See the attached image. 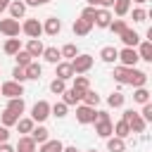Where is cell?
Listing matches in <instances>:
<instances>
[{
    "label": "cell",
    "mask_w": 152,
    "mask_h": 152,
    "mask_svg": "<svg viewBox=\"0 0 152 152\" xmlns=\"http://www.w3.org/2000/svg\"><path fill=\"white\" fill-rule=\"evenodd\" d=\"M145 19H147V10H142V7H135V10H133V21H135V24H142Z\"/></svg>",
    "instance_id": "cell-45"
},
{
    "label": "cell",
    "mask_w": 152,
    "mask_h": 152,
    "mask_svg": "<svg viewBox=\"0 0 152 152\" xmlns=\"http://www.w3.org/2000/svg\"><path fill=\"white\" fill-rule=\"evenodd\" d=\"M119 38H121V43H124L126 48H138V43H140V33H138V31H133V28L121 31V33H119Z\"/></svg>",
    "instance_id": "cell-9"
},
{
    "label": "cell",
    "mask_w": 152,
    "mask_h": 152,
    "mask_svg": "<svg viewBox=\"0 0 152 152\" xmlns=\"http://www.w3.org/2000/svg\"><path fill=\"white\" fill-rule=\"evenodd\" d=\"M71 31H74V36H88V33L93 31V24L78 17V19L74 21V26H71Z\"/></svg>",
    "instance_id": "cell-20"
},
{
    "label": "cell",
    "mask_w": 152,
    "mask_h": 152,
    "mask_svg": "<svg viewBox=\"0 0 152 152\" xmlns=\"http://www.w3.org/2000/svg\"><path fill=\"white\" fill-rule=\"evenodd\" d=\"M131 69L133 66H114V71H112V76H114V81L116 83H121V86H128V81H131Z\"/></svg>",
    "instance_id": "cell-12"
},
{
    "label": "cell",
    "mask_w": 152,
    "mask_h": 152,
    "mask_svg": "<svg viewBox=\"0 0 152 152\" xmlns=\"http://www.w3.org/2000/svg\"><path fill=\"white\" fill-rule=\"evenodd\" d=\"M0 152H14V147H12L10 142H2V145H0Z\"/></svg>",
    "instance_id": "cell-50"
},
{
    "label": "cell",
    "mask_w": 152,
    "mask_h": 152,
    "mask_svg": "<svg viewBox=\"0 0 152 152\" xmlns=\"http://www.w3.org/2000/svg\"><path fill=\"white\" fill-rule=\"evenodd\" d=\"M7 140H10V128L0 126V145H2V142H7Z\"/></svg>",
    "instance_id": "cell-48"
},
{
    "label": "cell",
    "mask_w": 152,
    "mask_h": 152,
    "mask_svg": "<svg viewBox=\"0 0 152 152\" xmlns=\"http://www.w3.org/2000/svg\"><path fill=\"white\" fill-rule=\"evenodd\" d=\"M131 0H114V14L121 19V17H126L128 12H131Z\"/></svg>",
    "instance_id": "cell-30"
},
{
    "label": "cell",
    "mask_w": 152,
    "mask_h": 152,
    "mask_svg": "<svg viewBox=\"0 0 152 152\" xmlns=\"http://www.w3.org/2000/svg\"><path fill=\"white\" fill-rule=\"evenodd\" d=\"M100 100H102V97L90 88V90H86V95H83V100H81V102H83V104H88V107H97V104H100Z\"/></svg>",
    "instance_id": "cell-37"
},
{
    "label": "cell",
    "mask_w": 152,
    "mask_h": 152,
    "mask_svg": "<svg viewBox=\"0 0 152 152\" xmlns=\"http://www.w3.org/2000/svg\"><path fill=\"white\" fill-rule=\"evenodd\" d=\"M7 12H10V17L12 19H24V14H26V5L21 2V0H12L10 2V7H7Z\"/></svg>",
    "instance_id": "cell-16"
},
{
    "label": "cell",
    "mask_w": 152,
    "mask_h": 152,
    "mask_svg": "<svg viewBox=\"0 0 152 152\" xmlns=\"http://www.w3.org/2000/svg\"><path fill=\"white\" fill-rule=\"evenodd\" d=\"M26 7H38V5H48L50 0H21Z\"/></svg>",
    "instance_id": "cell-47"
},
{
    "label": "cell",
    "mask_w": 152,
    "mask_h": 152,
    "mask_svg": "<svg viewBox=\"0 0 152 152\" xmlns=\"http://www.w3.org/2000/svg\"><path fill=\"white\" fill-rule=\"evenodd\" d=\"M24 71H26V81H28V78H31V81H38L40 74H43V66H40L38 62H31L28 66H24Z\"/></svg>",
    "instance_id": "cell-28"
},
{
    "label": "cell",
    "mask_w": 152,
    "mask_h": 152,
    "mask_svg": "<svg viewBox=\"0 0 152 152\" xmlns=\"http://www.w3.org/2000/svg\"><path fill=\"white\" fill-rule=\"evenodd\" d=\"M128 126H131V133H145V128H147V124L142 121V116L135 112L133 116H131V121H128Z\"/></svg>",
    "instance_id": "cell-25"
},
{
    "label": "cell",
    "mask_w": 152,
    "mask_h": 152,
    "mask_svg": "<svg viewBox=\"0 0 152 152\" xmlns=\"http://www.w3.org/2000/svg\"><path fill=\"white\" fill-rule=\"evenodd\" d=\"M38 150V145L28 138V135H21L19 140H17V145H14V152H36Z\"/></svg>",
    "instance_id": "cell-19"
},
{
    "label": "cell",
    "mask_w": 152,
    "mask_h": 152,
    "mask_svg": "<svg viewBox=\"0 0 152 152\" xmlns=\"http://www.w3.org/2000/svg\"><path fill=\"white\" fill-rule=\"evenodd\" d=\"M116 57H119V50H116L114 45H104V48L100 50V59H102V62H107V64H114V62H116Z\"/></svg>",
    "instance_id": "cell-21"
},
{
    "label": "cell",
    "mask_w": 152,
    "mask_h": 152,
    "mask_svg": "<svg viewBox=\"0 0 152 152\" xmlns=\"http://www.w3.org/2000/svg\"><path fill=\"white\" fill-rule=\"evenodd\" d=\"M66 104L64 102H55V104H50V116H57V119H64L66 116Z\"/></svg>",
    "instance_id": "cell-39"
},
{
    "label": "cell",
    "mask_w": 152,
    "mask_h": 152,
    "mask_svg": "<svg viewBox=\"0 0 152 152\" xmlns=\"http://www.w3.org/2000/svg\"><path fill=\"white\" fill-rule=\"evenodd\" d=\"M59 55H62L64 59H69V62H71V59L78 55V48H76L74 43H66V45H62V48H59Z\"/></svg>",
    "instance_id": "cell-35"
},
{
    "label": "cell",
    "mask_w": 152,
    "mask_h": 152,
    "mask_svg": "<svg viewBox=\"0 0 152 152\" xmlns=\"http://www.w3.org/2000/svg\"><path fill=\"white\" fill-rule=\"evenodd\" d=\"M50 90H52V95H62V93L66 90V81H59V78H55V81L50 83Z\"/></svg>",
    "instance_id": "cell-42"
},
{
    "label": "cell",
    "mask_w": 152,
    "mask_h": 152,
    "mask_svg": "<svg viewBox=\"0 0 152 152\" xmlns=\"http://www.w3.org/2000/svg\"><path fill=\"white\" fill-rule=\"evenodd\" d=\"M12 81H17V83L24 86V81H26V71H24V66H14V69H12Z\"/></svg>",
    "instance_id": "cell-43"
},
{
    "label": "cell",
    "mask_w": 152,
    "mask_h": 152,
    "mask_svg": "<svg viewBox=\"0 0 152 152\" xmlns=\"http://www.w3.org/2000/svg\"><path fill=\"white\" fill-rule=\"evenodd\" d=\"M86 2H88V7H97V2H100V0H86Z\"/></svg>",
    "instance_id": "cell-52"
},
{
    "label": "cell",
    "mask_w": 152,
    "mask_h": 152,
    "mask_svg": "<svg viewBox=\"0 0 152 152\" xmlns=\"http://www.w3.org/2000/svg\"><path fill=\"white\" fill-rule=\"evenodd\" d=\"M21 33H26L28 38H40V36H43V24H40L38 19H24Z\"/></svg>",
    "instance_id": "cell-5"
},
{
    "label": "cell",
    "mask_w": 152,
    "mask_h": 152,
    "mask_svg": "<svg viewBox=\"0 0 152 152\" xmlns=\"http://www.w3.org/2000/svg\"><path fill=\"white\" fill-rule=\"evenodd\" d=\"M62 152H78V150H76V147H64Z\"/></svg>",
    "instance_id": "cell-53"
},
{
    "label": "cell",
    "mask_w": 152,
    "mask_h": 152,
    "mask_svg": "<svg viewBox=\"0 0 152 152\" xmlns=\"http://www.w3.org/2000/svg\"><path fill=\"white\" fill-rule=\"evenodd\" d=\"M0 121H2V126H5V128H12V126H17L19 116H17L14 112H10V109H2V114H0Z\"/></svg>",
    "instance_id": "cell-31"
},
{
    "label": "cell",
    "mask_w": 152,
    "mask_h": 152,
    "mask_svg": "<svg viewBox=\"0 0 152 152\" xmlns=\"http://www.w3.org/2000/svg\"><path fill=\"white\" fill-rule=\"evenodd\" d=\"M48 116H50V102H48V100H38V102L31 107V119H33V124H43Z\"/></svg>",
    "instance_id": "cell-2"
},
{
    "label": "cell",
    "mask_w": 152,
    "mask_h": 152,
    "mask_svg": "<svg viewBox=\"0 0 152 152\" xmlns=\"http://www.w3.org/2000/svg\"><path fill=\"white\" fill-rule=\"evenodd\" d=\"M10 2H12V0H0V14H2V12L10 7Z\"/></svg>",
    "instance_id": "cell-51"
},
{
    "label": "cell",
    "mask_w": 152,
    "mask_h": 152,
    "mask_svg": "<svg viewBox=\"0 0 152 152\" xmlns=\"http://www.w3.org/2000/svg\"><path fill=\"white\" fill-rule=\"evenodd\" d=\"M62 150H64L62 140H45V142L40 145V150H38V152H62Z\"/></svg>",
    "instance_id": "cell-34"
},
{
    "label": "cell",
    "mask_w": 152,
    "mask_h": 152,
    "mask_svg": "<svg viewBox=\"0 0 152 152\" xmlns=\"http://www.w3.org/2000/svg\"><path fill=\"white\" fill-rule=\"evenodd\" d=\"M88 152H97V150H88Z\"/></svg>",
    "instance_id": "cell-55"
},
{
    "label": "cell",
    "mask_w": 152,
    "mask_h": 152,
    "mask_svg": "<svg viewBox=\"0 0 152 152\" xmlns=\"http://www.w3.org/2000/svg\"><path fill=\"white\" fill-rule=\"evenodd\" d=\"M14 59H17V66H28V64L33 62V57H31V55H28L24 48H21V50L14 55Z\"/></svg>",
    "instance_id": "cell-40"
},
{
    "label": "cell",
    "mask_w": 152,
    "mask_h": 152,
    "mask_svg": "<svg viewBox=\"0 0 152 152\" xmlns=\"http://www.w3.org/2000/svg\"><path fill=\"white\" fill-rule=\"evenodd\" d=\"M31 57H43V50H45V45H43V40L40 38H28V43H26V48H24Z\"/></svg>",
    "instance_id": "cell-14"
},
{
    "label": "cell",
    "mask_w": 152,
    "mask_h": 152,
    "mask_svg": "<svg viewBox=\"0 0 152 152\" xmlns=\"http://www.w3.org/2000/svg\"><path fill=\"white\" fill-rule=\"evenodd\" d=\"M97 7H102V10H109V7H114V0H100V2H97Z\"/></svg>",
    "instance_id": "cell-49"
},
{
    "label": "cell",
    "mask_w": 152,
    "mask_h": 152,
    "mask_svg": "<svg viewBox=\"0 0 152 152\" xmlns=\"http://www.w3.org/2000/svg\"><path fill=\"white\" fill-rule=\"evenodd\" d=\"M5 109H10V112H14L17 116H21L24 109H26V102H24V97H12V100H7V107H5Z\"/></svg>",
    "instance_id": "cell-23"
},
{
    "label": "cell",
    "mask_w": 152,
    "mask_h": 152,
    "mask_svg": "<svg viewBox=\"0 0 152 152\" xmlns=\"http://www.w3.org/2000/svg\"><path fill=\"white\" fill-rule=\"evenodd\" d=\"M28 138H31L36 145H43L45 140H50V131H48V128L40 124V126H33V131L28 133Z\"/></svg>",
    "instance_id": "cell-13"
},
{
    "label": "cell",
    "mask_w": 152,
    "mask_h": 152,
    "mask_svg": "<svg viewBox=\"0 0 152 152\" xmlns=\"http://www.w3.org/2000/svg\"><path fill=\"white\" fill-rule=\"evenodd\" d=\"M116 59L121 62V66H135V64L140 62L135 48H124V50H119V57H116Z\"/></svg>",
    "instance_id": "cell-7"
},
{
    "label": "cell",
    "mask_w": 152,
    "mask_h": 152,
    "mask_svg": "<svg viewBox=\"0 0 152 152\" xmlns=\"http://www.w3.org/2000/svg\"><path fill=\"white\" fill-rule=\"evenodd\" d=\"M71 88H76V90H81V93H86V90H90V78L88 76H83V74H78V76H74V86Z\"/></svg>",
    "instance_id": "cell-32"
},
{
    "label": "cell",
    "mask_w": 152,
    "mask_h": 152,
    "mask_svg": "<svg viewBox=\"0 0 152 152\" xmlns=\"http://www.w3.org/2000/svg\"><path fill=\"white\" fill-rule=\"evenodd\" d=\"M55 78H59V81H69V78H74V69H71V64H69V62H59V64H55Z\"/></svg>",
    "instance_id": "cell-11"
},
{
    "label": "cell",
    "mask_w": 152,
    "mask_h": 152,
    "mask_svg": "<svg viewBox=\"0 0 152 152\" xmlns=\"http://www.w3.org/2000/svg\"><path fill=\"white\" fill-rule=\"evenodd\" d=\"M112 135H116V138H121V140H126L128 135H131V126L126 124V121H116V124H112Z\"/></svg>",
    "instance_id": "cell-24"
},
{
    "label": "cell",
    "mask_w": 152,
    "mask_h": 152,
    "mask_svg": "<svg viewBox=\"0 0 152 152\" xmlns=\"http://www.w3.org/2000/svg\"><path fill=\"white\" fill-rule=\"evenodd\" d=\"M83 95H86V93H81V90H76V88H66V90L62 93V102H64L66 107H71V104H78V102L83 100Z\"/></svg>",
    "instance_id": "cell-10"
},
{
    "label": "cell",
    "mask_w": 152,
    "mask_h": 152,
    "mask_svg": "<svg viewBox=\"0 0 152 152\" xmlns=\"http://www.w3.org/2000/svg\"><path fill=\"white\" fill-rule=\"evenodd\" d=\"M19 31H21V24L17 21V19H0V33L2 36H7V38H17L19 36Z\"/></svg>",
    "instance_id": "cell-4"
},
{
    "label": "cell",
    "mask_w": 152,
    "mask_h": 152,
    "mask_svg": "<svg viewBox=\"0 0 152 152\" xmlns=\"http://www.w3.org/2000/svg\"><path fill=\"white\" fill-rule=\"evenodd\" d=\"M135 52H138V59L152 62V40H140L138 48H135Z\"/></svg>",
    "instance_id": "cell-15"
},
{
    "label": "cell",
    "mask_w": 152,
    "mask_h": 152,
    "mask_svg": "<svg viewBox=\"0 0 152 152\" xmlns=\"http://www.w3.org/2000/svg\"><path fill=\"white\" fill-rule=\"evenodd\" d=\"M112 12L109 10H102V7H97L95 10V19H93V26H97V28H107L109 24H112Z\"/></svg>",
    "instance_id": "cell-8"
},
{
    "label": "cell",
    "mask_w": 152,
    "mask_h": 152,
    "mask_svg": "<svg viewBox=\"0 0 152 152\" xmlns=\"http://www.w3.org/2000/svg\"><path fill=\"white\" fill-rule=\"evenodd\" d=\"M0 95L7 97V100H12V97H21V95H24V86L17 83V81H5V83H0Z\"/></svg>",
    "instance_id": "cell-3"
},
{
    "label": "cell",
    "mask_w": 152,
    "mask_h": 152,
    "mask_svg": "<svg viewBox=\"0 0 152 152\" xmlns=\"http://www.w3.org/2000/svg\"><path fill=\"white\" fill-rule=\"evenodd\" d=\"M107 28H109L112 33H116V36H119V33H121V31H126L128 26H126V21H124V19H112V24H109Z\"/></svg>",
    "instance_id": "cell-41"
},
{
    "label": "cell",
    "mask_w": 152,
    "mask_h": 152,
    "mask_svg": "<svg viewBox=\"0 0 152 152\" xmlns=\"http://www.w3.org/2000/svg\"><path fill=\"white\" fill-rule=\"evenodd\" d=\"M95 10H97V7H86V10L81 12V19H86V21L93 24V19H95Z\"/></svg>",
    "instance_id": "cell-46"
},
{
    "label": "cell",
    "mask_w": 152,
    "mask_h": 152,
    "mask_svg": "<svg viewBox=\"0 0 152 152\" xmlns=\"http://www.w3.org/2000/svg\"><path fill=\"white\" fill-rule=\"evenodd\" d=\"M95 133H97L100 138H104V140H107V138H112V133H114V131H112V121L95 124Z\"/></svg>",
    "instance_id": "cell-33"
},
{
    "label": "cell",
    "mask_w": 152,
    "mask_h": 152,
    "mask_svg": "<svg viewBox=\"0 0 152 152\" xmlns=\"http://www.w3.org/2000/svg\"><path fill=\"white\" fill-rule=\"evenodd\" d=\"M124 102H126V95H124V93H119V90H116V93H112V95L107 97V104H109V107H114V109L124 107Z\"/></svg>",
    "instance_id": "cell-38"
},
{
    "label": "cell",
    "mask_w": 152,
    "mask_h": 152,
    "mask_svg": "<svg viewBox=\"0 0 152 152\" xmlns=\"http://www.w3.org/2000/svg\"><path fill=\"white\" fill-rule=\"evenodd\" d=\"M133 102H138V104L150 102V90L147 88H133Z\"/></svg>",
    "instance_id": "cell-36"
},
{
    "label": "cell",
    "mask_w": 152,
    "mask_h": 152,
    "mask_svg": "<svg viewBox=\"0 0 152 152\" xmlns=\"http://www.w3.org/2000/svg\"><path fill=\"white\" fill-rule=\"evenodd\" d=\"M76 121L88 126V124H95V107H88V104H78L76 107Z\"/></svg>",
    "instance_id": "cell-6"
},
{
    "label": "cell",
    "mask_w": 152,
    "mask_h": 152,
    "mask_svg": "<svg viewBox=\"0 0 152 152\" xmlns=\"http://www.w3.org/2000/svg\"><path fill=\"white\" fill-rule=\"evenodd\" d=\"M33 126H36V124H33L31 116H19V121H17V131L24 133V135H28V133L33 131Z\"/></svg>",
    "instance_id": "cell-29"
},
{
    "label": "cell",
    "mask_w": 152,
    "mask_h": 152,
    "mask_svg": "<svg viewBox=\"0 0 152 152\" xmlns=\"http://www.w3.org/2000/svg\"><path fill=\"white\" fill-rule=\"evenodd\" d=\"M93 55H86V52H78L69 64H71V69H74V76H78V74H88L90 69H93Z\"/></svg>",
    "instance_id": "cell-1"
},
{
    "label": "cell",
    "mask_w": 152,
    "mask_h": 152,
    "mask_svg": "<svg viewBox=\"0 0 152 152\" xmlns=\"http://www.w3.org/2000/svg\"><path fill=\"white\" fill-rule=\"evenodd\" d=\"M43 59H45L48 64H59V62H62V55H59L57 48H45V50H43Z\"/></svg>",
    "instance_id": "cell-27"
},
{
    "label": "cell",
    "mask_w": 152,
    "mask_h": 152,
    "mask_svg": "<svg viewBox=\"0 0 152 152\" xmlns=\"http://www.w3.org/2000/svg\"><path fill=\"white\" fill-rule=\"evenodd\" d=\"M107 152H126V140H121L116 135L107 138Z\"/></svg>",
    "instance_id": "cell-26"
},
{
    "label": "cell",
    "mask_w": 152,
    "mask_h": 152,
    "mask_svg": "<svg viewBox=\"0 0 152 152\" xmlns=\"http://www.w3.org/2000/svg\"><path fill=\"white\" fill-rule=\"evenodd\" d=\"M145 83H147V74L133 66V69H131V81H128V86H133V88H145Z\"/></svg>",
    "instance_id": "cell-18"
},
{
    "label": "cell",
    "mask_w": 152,
    "mask_h": 152,
    "mask_svg": "<svg viewBox=\"0 0 152 152\" xmlns=\"http://www.w3.org/2000/svg\"><path fill=\"white\" fill-rule=\"evenodd\" d=\"M131 2H138V5H145L147 0H131Z\"/></svg>",
    "instance_id": "cell-54"
},
{
    "label": "cell",
    "mask_w": 152,
    "mask_h": 152,
    "mask_svg": "<svg viewBox=\"0 0 152 152\" xmlns=\"http://www.w3.org/2000/svg\"><path fill=\"white\" fill-rule=\"evenodd\" d=\"M59 31H62V21H59L57 17H48L45 24H43V33H48V36H57Z\"/></svg>",
    "instance_id": "cell-17"
},
{
    "label": "cell",
    "mask_w": 152,
    "mask_h": 152,
    "mask_svg": "<svg viewBox=\"0 0 152 152\" xmlns=\"http://www.w3.org/2000/svg\"><path fill=\"white\" fill-rule=\"evenodd\" d=\"M138 114L142 116L145 124H150V121H152V102H145V104H142V112H138Z\"/></svg>",
    "instance_id": "cell-44"
},
{
    "label": "cell",
    "mask_w": 152,
    "mask_h": 152,
    "mask_svg": "<svg viewBox=\"0 0 152 152\" xmlns=\"http://www.w3.org/2000/svg\"><path fill=\"white\" fill-rule=\"evenodd\" d=\"M19 50H21V40H19V38H7L5 45H2V52L10 55V57H14Z\"/></svg>",
    "instance_id": "cell-22"
}]
</instances>
